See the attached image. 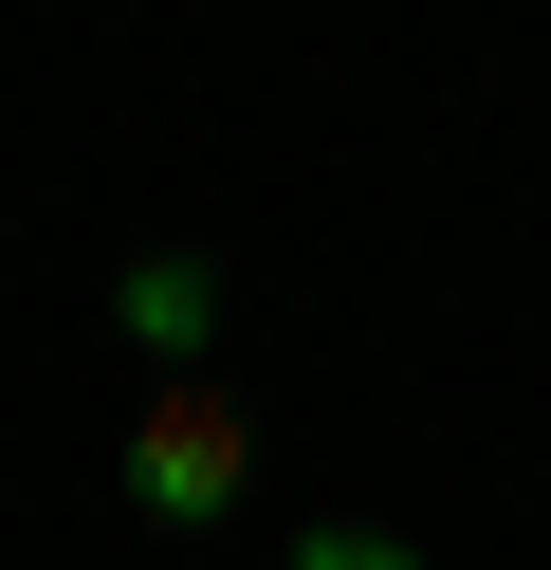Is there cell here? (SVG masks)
I'll list each match as a JSON object with an SVG mask.
<instances>
[{
    "label": "cell",
    "mask_w": 551,
    "mask_h": 570,
    "mask_svg": "<svg viewBox=\"0 0 551 570\" xmlns=\"http://www.w3.org/2000/svg\"><path fill=\"white\" fill-rule=\"evenodd\" d=\"M110 332H129L147 368H203V332H220V258H129V276H110Z\"/></svg>",
    "instance_id": "7a4b0ae2"
},
{
    "label": "cell",
    "mask_w": 551,
    "mask_h": 570,
    "mask_svg": "<svg viewBox=\"0 0 551 570\" xmlns=\"http://www.w3.org/2000/svg\"><path fill=\"white\" fill-rule=\"evenodd\" d=\"M110 479H129L147 533H220L239 479H257V405H239L220 368H166V386L129 405V442H110Z\"/></svg>",
    "instance_id": "6da1fadb"
},
{
    "label": "cell",
    "mask_w": 551,
    "mask_h": 570,
    "mask_svg": "<svg viewBox=\"0 0 551 570\" xmlns=\"http://www.w3.org/2000/svg\"><path fill=\"white\" fill-rule=\"evenodd\" d=\"M276 570H423V552H404V533H367V515H313Z\"/></svg>",
    "instance_id": "3957f363"
}]
</instances>
